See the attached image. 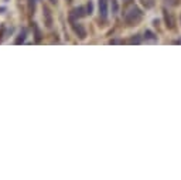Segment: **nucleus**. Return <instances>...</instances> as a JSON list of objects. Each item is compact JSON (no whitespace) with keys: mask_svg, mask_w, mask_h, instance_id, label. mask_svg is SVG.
<instances>
[{"mask_svg":"<svg viewBox=\"0 0 181 180\" xmlns=\"http://www.w3.org/2000/svg\"><path fill=\"white\" fill-rule=\"evenodd\" d=\"M26 38H27V30L23 28L21 33H20L19 36H17V38L14 40V44H17V46H19V44H23L26 41Z\"/></svg>","mask_w":181,"mask_h":180,"instance_id":"nucleus-7","label":"nucleus"},{"mask_svg":"<svg viewBox=\"0 0 181 180\" xmlns=\"http://www.w3.org/2000/svg\"><path fill=\"white\" fill-rule=\"evenodd\" d=\"M86 12H88V14H92V12H93V6H92V2H89V3L86 4Z\"/></svg>","mask_w":181,"mask_h":180,"instance_id":"nucleus-11","label":"nucleus"},{"mask_svg":"<svg viewBox=\"0 0 181 180\" xmlns=\"http://www.w3.org/2000/svg\"><path fill=\"white\" fill-rule=\"evenodd\" d=\"M34 30H36V43H40L41 41V31L38 28L37 24H34Z\"/></svg>","mask_w":181,"mask_h":180,"instance_id":"nucleus-8","label":"nucleus"},{"mask_svg":"<svg viewBox=\"0 0 181 180\" xmlns=\"http://www.w3.org/2000/svg\"><path fill=\"white\" fill-rule=\"evenodd\" d=\"M164 20H166V24L169 28H174V18H173L171 13H169L167 10H164Z\"/></svg>","mask_w":181,"mask_h":180,"instance_id":"nucleus-6","label":"nucleus"},{"mask_svg":"<svg viewBox=\"0 0 181 180\" xmlns=\"http://www.w3.org/2000/svg\"><path fill=\"white\" fill-rule=\"evenodd\" d=\"M144 36H146V38H150V40H156V37H154V34L151 33V31H146V33H144Z\"/></svg>","mask_w":181,"mask_h":180,"instance_id":"nucleus-12","label":"nucleus"},{"mask_svg":"<svg viewBox=\"0 0 181 180\" xmlns=\"http://www.w3.org/2000/svg\"><path fill=\"white\" fill-rule=\"evenodd\" d=\"M141 17H143V13H141V10L139 9L137 6L129 7V9H127V10L125 12V14H123V18H125V22L127 23L129 26L137 24V23L141 20Z\"/></svg>","mask_w":181,"mask_h":180,"instance_id":"nucleus-1","label":"nucleus"},{"mask_svg":"<svg viewBox=\"0 0 181 180\" xmlns=\"http://www.w3.org/2000/svg\"><path fill=\"white\" fill-rule=\"evenodd\" d=\"M98 9H99V17L102 20H106L109 14V6H107V0H98Z\"/></svg>","mask_w":181,"mask_h":180,"instance_id":"nucleus-3","label":"nucleus"},{"mask_svg":"<svg viewBox=\"0 0 181 180\" xmlns=\"http://www.w3.org/2000/svg\"><path fill=\"white\" fill-rule=\"evenodd\" d=\"M129 43H130V44H139V43H140V37H139V36L132 37V38L129 40Z\"/></svg>","mask_w":181,"mask_h":180,"instance_id":"nucleus-9","label":"nucleus"},{"mask_svg":"<svg viewBox=\"0 0 181 180\" xmlns=\"http://www.w3.org/2000/svg\"><path fill=\"white\" fill-rule=\"evenodd\" d=\"M43 17H44V23H45V26L48 28H51V26H52V16H51V12H50V9L47 6L43 7Z\"/></svg>","mask_w":181,"mask_h":180,"instance_id":"nucleus-5","label":"nucleus"},{"mask_svg":"<svg viewBox=\"0 0 181 180\" xmlns=\"http://www.w3.org/2000/svg\"><path fill=\"white\" fill-rule=\"evenodd\" d=\"M120 43H123V40H112L111 41V44H120Z\"/></svg>","mask_w":181,"mask_h":180,"instance_id":"nucleus-13","label":"nucleus"},{"mask_svg":"<svg viewBox=\"0 0 181 180\" xmlns=\"http://www.w3.org/2000/svg\"><path fill=\"white\" fill-rule=\"evenodd\" d=\"M48 2H50L51 4H57V0H48Z\"/></svg>","mask_w":181,"mask_h":180,"instance_id":"nucleus-14","label":"nucleus"},{"mask_svg":"<svg viewBox=\"0 0 181 180\" xmlns=\"http://www.w3.org/2000/svg\"><path fill=\"white\" fill-rule=\"evenodd\" d=\"M40 0H28V3H30V9H31V12H33V14H34V7H36V4L38 3Z\"/></svg>","mask_w":181,"mask_h":180,"instance_id":"nucleus-10","label":"nucleus"},{"mask_svg":"<svg viewBox=\"0 0 181 180\" xmlns=\"http://www.w3.org/2000/svg\"><path fill=\"white\" fill-rule=\"evenodd\" d=\"M88 14V12H85V7H77V9H74L72 12H71L69 14V22L71 20H77V18H81L83 17V16Z\"/></svg>","mask_w":181,"mask_h":180,"instance_id":"nucleus-4","label":"nucleus"},{"mask_svg":"<svg viewBox=\"0 0 181 180\" xmlns=\"http://www.w3.org/2000/svg\"><path fill=\"white\" fill-rule=\"evenodd\" d=\"M71 27H72V30H74V33L77 34L78 37H79L81 40L86 38V30L85 27H83V24H81V23H78L77 20H71Z\"/></svg>","mask_w":181,"mask_h":180,"instance_id":"nucleus-2","label":"nucleus"}]
</instances>
